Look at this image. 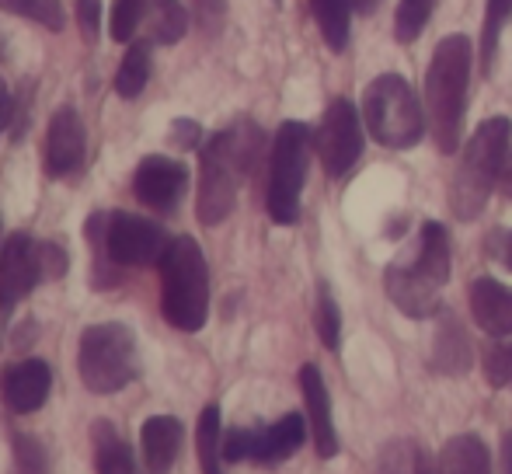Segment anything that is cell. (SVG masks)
I'll return each instance as SVG.
<instances>
[{
	"label": "cell",
	"instance_id": "24",
	"mask_svg": "<svg viewBox=\"0 0 512 474\" xmlns=\"http://www.w3.org/2000/svg\"><path fill=\"white\" fill-rule=\"evenodd\" d=\"M147 77H150V46L147 42H133L126 49L119 63V74H115V91L119 98H136L143 88H147Z\"/></svg>",
	"mask_w": 512,
	"mask_h": 474
},
{
	"label": "cell",
	"instance_id": "38",
	"mask_svg": "<svg viewBox=\"0 0 512 474\" xmlns=\"http://www.w3.org/2000/svg\"><path fill=\"white\" fill-rule=\"evenodd\" d=\"M499 189H502V196H509V199H512V154L506 157V168H502Z\"/></svg>",
	"mask_w": 512,
	"mask_h": 474
},
{
	"label": "cell",
	"instance_id": "2",
	"mask_svg": "<svg viewBox=\"0 0 512 474\" xmlns=\"http://www.w3.org/2000/svg\"><path fill=\"white\" fill-rule=\"evenodd\" d=\"M450 279V237L436 220H425L415 251L405 262H391L384 272L387 297L408 318H432L439 311V293Z\"/></svg>",
	"mask_w": 512,
	"mask_h": 474
},
{
	"label": "cell",
	"instance_id": "22",
	"mask_svg": "<svg viewBox=\"0 0 512 474\" xmlns=\"http://www.w3.org/2000/svg\"><path fill=\"white\" fill-rule=\"evenodd\" d=\"M310 11H314L324 42L335 53H342L349 46V11H352L349 0H310Z\"/></svg>",
	"mask_w": 512,
	"mask_h": 474
},
{
	"label": "cell",
	"instance_id": "1",
	"mask_svg": "<svg viewBox=\"0 0 512 474\" xmlns=\"http://www.w3.org/2000/svg\"><path fill=\"white\" fill-rule=\"evenodd\" d=\"M262 143L265 136L255 122H237V126L216 133L203 147L196 210L206 227H216L230 217L244 178L251 175L258 154H262Z\"/></svg>",
	"mask_w": 512,
	"mask_h": 474
},
{
	"label": "cell",
	"instance_id": "27",
	"mask_svg": "<svg viewBox=\"0 0 512 474\" xmlns=\"http://www.w3.org/2000/svg\"><path fill=\"white\" fill-rule=\"evenodd\" d=\"M0 11L32 18L42 28H49V32H63V25H67V14H63L60 0H0Z\"/></svg>",
	"mask_w": 512,
	"mask_h": 474
},
{
	"label": "cell",
	"instance_id": "37",
	"mask_svg": "<svg viewBox=\"0 0 512 474\" xmlns=\"http://www.w3.org/2000/svg\"><path fill=\"white\" fill-rule=\"evenodd\" d=\"M11 122V91H7L4 77H0V129Z\"/></svg>",
	"mask_w": 512,
	"mask_h": 474
},
{
	"label": "cell",
	"instance_id": "41",
	"mask_svg": "<svg viewBox=\"0 0 512 474\" xmlns=\"http://www.w3.org/2000/svg\"><path fill=\"white\" fill-rule=\"evenodd\" d=\"M506 265L512 269V234H509V241H506Z\"/></svg>",
	"mask_w": 512,
	"mask_h": 474
},
{
	"label": "cell",
	"instance_id": "12",
	"mask_svg": "<svg viewBox=\"0 0 512 474\" xmlns=\"http://www.w3.org/2000/svg\"><path fill=\"white\" fill-rule=\"evenodd\" d=\"M363 126H359V112L349 98H335L328 105L317 129V157H321L324 171L331 178H342L356 168L359 154H363Z\"/></svg>",
	"mask_w": 512,
	"mask_h": 474
},
{
	"label": "cell",
	"instance_id": "31",
	"mask_svg": "<svg viewBox=\"0 0 512 474\" xmlns=\"http://www.w3.org/2000/svg\"><path fill=\"white\" fill-rule=\"evenodd\" d=\"M147 14V0H115L112 7V39L129 42Z\"/></svg>",
	"mask_w": 512,
	"mask_h": 474
},
{
	"label": "cell",
	"instance_id": "35",
	"mask_svg": "<svg viewBox=\"0 0 512 474\" xmlns=\"http://www.w3.org/2000/svg\"><path fill=\"white\" fill-rule=\"evenodd\" d=\"M199 133H203V129H199V122H189V119L175 122V143H178V147H196Z\"/></svg>",
	"mask_w": 512,
	"mask_h": 474
},
{
	"label": "cell",
	"instance_id": "25",
	"mask_svg": "<svg viewBox=\"0 0 512 474\" xmlns=\"http://www.w3.org/2000/svg\"><path fill=\"white\" fill-rule=\"evenodd\" d=\"M439 0H401L398 4V14H394V39L398 42H415L418 35L425 32L429 25L432 11H436Z\"/></svg>",
	"mask_w": 512,
	"mask_h": 474
},
{
	"label": "cell",
	"instance_id": "4",
	"mask_svg": "<svg viewBox=\"0 0 512 474\" xmlns=\"http://www.w3.org/2000/svg\"><path fill=\"white\" fill-rule=\"evenodd\" d=\"M509 140H512V122L506 116L485 119L471 133L450 185V210L457 220L471 224V220L481 217V210L488 206V196L499 185L502 168H506Z\"/></svg>",
	"mask_w": 512,
	"mask_h": 474
},
{
	"label": "cell",
	"instance_id": "18",
	"mask_svg": "<svg viewBox=\"0 0 512 474\" xmlns=\"http://www.w3.org/2000/svg\"><path fill=\"white\" fill-rule=\"evenodd\" d=\"M140 440H143V457H147V471L168 474L178 457V450H182L185 429L175 415H154V419L143 422Z\"/></svg>",
	"mask_w": 512,
	"mask_h": 474
},
{
	"label": "cell",
	"instance_id": "13",
	"mask_svg": "<svg viewBox=\"0 0 512 474\" xmlns=\"http://www.w3.org/2000/svg\"><path fill=\"white\" fill-rule=\"evenodd\" d=\"M185 189H189V168L182 161H171V157L150 154L140 161L133 175V192L143 206L157 213H171L182 203Z\"/></svg>",
	"mask_w": 512,
	"mask_h": 474
},
{
	"label": "cell",
	"instance_id": "28",
	"mask_svg": "<svg viewBox=\"0 0 512 474\" xmlns=\"http://www.w3.org/2000/svg\"><path fill=\"white\" fill-rule=\"evenodd\" d=\"M512 18V0H488L485 4V28H481V67H492L499 35Z\"/></svg>",
	"mask_w": 512,
	"mask_h": 474
},
{
	"label": "cell",
	"instance_id": "40",
	"mask_svg": "<svg viewBox=\"0 0 512 474\" xmlns=\"http://www.w3.org/2000/svg\"><path fill=\"white\" fill-rule=\"evenodd\" d=\"M349 4H352V7H356V11L370 14V11H373V7H377V4H380V0H349Z\"/></svg>",
	"mask_w": 512,
	"mask_h": 474
},
{
	"label": "cell",
	"instance_id": "15",
	"mask_svg": "<svg viewBox=\"0 0 512 474\" xmlns=\"http://www.w3.org/2000/svg\"><path fill=\"white\" fill-rule=\"evenodd\" d=\"M49 387H53V370L42 359H21L0 380V394H4V405L18 415L39 412L49 398Z\"/></svg>",
	"mask_w": 512,
	"mask_h": 474
},
{
	"label": "cell",
	"instance_id": "6",
	"mask_svg": "<svg viewBox=\"0 0 512 474\" xmlns=\"http://www.w3.org/2000/svg\"><path fill=\"white\" fill-rule=\"evenodd\" d=\"M363 119L366 133L391 150H408L422 140L425 116L415 91L401 74H380L363 91Z\"/></svg>",
	"mask_w": 512,
	"mask_h": 474
},
{
	"label": "cell",
	"instance_id": "9",
	"mask_svg": "<svg viewBox=\"0 0 512 474\" xmlns=\"http://www.w3.org/2000/svg\"><path fill=\"white\" fill-rule=\"evenodd\" d=\"M310 164V129L304 122H283L272 140V164H269V217L276 224H297L300 217V192H304Z\"/></svg>",
	"mask_w": 512,
	"mask_h": 474
},
{
	"label": "cell",
	"instance_id": "16",
	"mask_svg": "<svg viewBox=\"0 0 512 474\" xmlns=\"http://www.w3.org/2000/svg\"><path fill=\"white\" fill-rule=\"evenodd\" d=\"M300 391H304V405H307V419H310V436H314L317 454L328 461L338 454V433H335V419H331V398L324 377L314 363H307L300 370Z\"/></svg>",
	"mask_w": 512,
	"mask_h": 474
},
{
	"label": "cell",
	"instance_id": "19",
	"mask_svg": "<svg viewBox=\"0 0 512 474\" xmlns=\"http://www.w3.org/2000/svg\"><path fill=\"white\" fill-rule=\"evenodd\" d=\"M439 474H492V454L474 433L453 436L439 454Z\"/></svg>",
	"mask_w": 512,
	"mask_h": 474
},
{
	"label": "cell",
	"instance_id": "34",
	"mask_svg": "<svg viewBox=\"0 0 512 474\" xmlns=\"http://www.w3.org/2000/svg\"><path fill=\"white\" fill-rule=\"evenodd\" d=\"M77 21H81L84 35H88V39H95L98 21H102V14H98V0H77Z\"/></svg>",
	"mask_w": 512,
	"mask_h": 474
},
{
	"label": "cell",
	"instance_id": "5",
	"mask_svg": "<svg viewBox=\"0 0 512 474\" xmlns=\"http://www.w3.org/2000/svg\"><path fill=\"white\" fill-rule=\"evenodd\" d=\"M161 311L178 332H199L209 318V272L192 237H175L161 258Z\"/></svg>",
	"mask_w": 512,
	"mask_h": 474
},
{
	"label": "cell",
	"instance_id": "36",
	"mask_svg": "<svg viewBox=\"0 0 512 474\" xmlns=\"http://www.w3.org/2000/svg\"><path fill=\"white\" fill-rule=\"evenodd\" d=\"M411 474H439V464H432V457L425 450H415V468Z\"/></svg>",
	"mask_w": 512,
	"mask_h": 474
},
{
	"label": "cell",
	"instance_id": "3",
	"mask_svg": "<svg viewBox=\"0 0 512 474\" xmlns=\"http://www.w3.org/2000/svg\"><path fill=\"white\" fill-rule=\"evenodd\" d=\"M467 81H471V39L446 35L432 53L425 70V112H429L432 140L443 154H453L460 143L467 112Z\"/></svg>",
	"mask_w": 512,
	"mask_h": 474
},
{
	"label": "cell",
	"instance_id": "17",
	"mask_svg": "<svg viewBox=\"0 0 512 474\" xmlns=\"http://www.w3.org/2000/svg\"><path fill=\"white\" fill-rule=\"evenodd\" d=\"M471 314L481 325V332L495 335V339H509L512 335V290L492 276L474 279L471 283Z\"/></svg>",
	"mask_w": 512,
	"mask_h": 474
},
{
	"label": "cell",
	"instance_id": "39",
	"mask_svg": "<svg viewBox=\"0 0 512 474\" xmlns=\"http://www.w3.org/2000/svg\"><path fill=\"white\" fill-rule=\"evenodd\" d=\"M502 461H506V474H512V433L502 440Z\"/></svg>",
	"mask_w": 512,
	"mask_h": 474
},
{
	"label": "cell",
	"instance_id": "29",
	"mask_svg": "<svg viewBox=\"0 0 512 474\" xmlns=\"http://www.w3.org/2000/svg\"><path fill=\"white\" fill-rule=\"evenodd\" d=\"M317 335H321L324 349H338V339H342V314H338V304L335 297H331L328 283H321V290H317Z\"/></svg>",
	"mask_w": 512,
	"mask_h": 474
},
{
	"label": "cell",
	"instance_id": "32",
	"mask_svg": "<svg viewBox=\"0 0 512 474\" xmlns=\"http://www.w3.org/2000/svg\"><path fill=\"white\" fill-rule=\"evenodd\" d=\"M485 373L492 387H509L512 391V335L502 339L499 346H492V353L485 356Z\"/></svg>",
	"mask_w": 512,
	"mask_h": 474
},
{
	"label": "cell",
	"instance_id": "20",
	"mask_svg": "<svg viewBox=\"0 0 512 474\" xmlns=\"http://www.w3.org/2000/svg\"><path fill=\"white\" fill-rule=\"evenodd\" d=\"M432 366L439 373H450V377H460L471 366V342H467L464 328L453 314H446L443 325L436 332V346H432Z\"/></svg>",
	"mask_w": 512,
	"mask_h": 474
},
{
	"label": "cell",
	"instance_id": "7",
	"mask_svg": "<svg viewBox=\"0 0 512 474\" xmlns=\"http://www.w3.org/2000/svg\"><path fill=\"white\" fill-rule=\"evenodd\" d=\"M77 370L91 394H115L136 377V335L122 321L84 328Z\"/></svg>",
	"mask_w": 512,
	"mask_h": 474
},
{
	"label": "cell",
	"instance_id": "21",
	"mask_svg": "<svg viewBox=\"0 0 512 474\" xmlns=\"http://www.w3.org/2000/svg\"><path fill=\"white\" fill-rule=\"evenodd\" d=\"M95 471L98 474H140L133 447L115 433L112 422H95Z\"/></svg>",
	"mask_w": 512,
	"mask_h": 474
},
{
	"label": "cell",
	"instance_id": "8",
	"mask_svg": "<svg viewBox=\"0 0 512 474\" xmlns=\"http://www.w3.org/2000/svg\"><path fill=\"white\" fill-rule=\"evenodd\" d=\"M67 272V251L53 241H35L32 234H14L0 248V311L28 297L46 279H60Z\"/></svg>",
	"mask_w": 512,
	"mask_h": 474
},
{
	"label": "cell",
	"instance_id": "14",
	"mask_svg": "<svg viewBox=\"0 0 512 474\" xmlns=\"http://www.w3.org/2000/svg\"><path fill=\"white\" fill-rule=\"evenodd\" d=\"M84 147H88V133H84V119L77 116V109H70V105L56 109L46 129V150H42L46 175L67 178L70 171H77L84 161Z\"/></svg>",
	"mask_w": 512,
	"mask_h": 474
},
{
	"label": "cell",
	"instance_id": "10",
	"mask_svg": "<svg viewBox=\"0 0 512 474\" xmlns=\"http://www.w3.org/2000/svg\"><path fill=\"white\" fill-rule=\"evenodd\" d=\"M98 244L115 265H161L168 251V234L161 224L133 213H98Z\"/></svg>",
	"mask_w": 512,
	"mask_h": 474
},
{
	"label": "cell",
	"instance_id": "26",
	"mask_svg": "<svg viewBox=\"0 0 512 474\" xmlns=\"http://www.w3.org/2000/svg\"><path fill=\"white\" fill-rule=\"evenodd\" d=\"M189 28V11L182 0H154V39L161 46H175Z\"/></svg>",
	"mask_w": 512,
	"mask_h": 474
},
{
	"label": "cell",
	"instance_id": "11",
	"mask_svg": "<svg viewBox=\"0 0 512 474\" xmlns=\"http://www.w3.org/2000/svg\"><path fill=\"white\" fill-rule=\"evenodd\" d=\"M307 440V422L304 415L290 412L269 429H230L223 436V461L230 464H283L293 457Z\"/></svg>",
	"mask_w": 512,
	"mask_h": 474
},
{
	"label": "cell",
	"instance_id": "30",
	"mask_svg": "<svg viewBox=\"0 0 512 474\" xmlns=\"http://www.w3.org/2000/svg\"><path fill=\"white\" fill-rule=\"evenodd\" d=\"M14 474H49V454L35 436H14Z\"/></svg>",
	"mask_w": 512,
	"mask_h": 474
},
{
	"label": "cell",
	"instance_id": "23",
	"mask_svg": "<svg viewBox=\"0 0 512 474\" xmlns=\"http://www.w3.org/2000/svg\"><path fill=\"white\" fill-rule=\"evenodd\" d=\"M196 443H199L203 474H223V429H220V408L216 405H206L203 415H199Z\"/></svg>",
	"mask_w": 512,
	"mask_h": 474
},
{
	"label": "cell",
	"instance_id": "33",
	"mask_svg": "<svg viewBox=\"0 0 512 474\" xmlns=\"http://www.w3.org/2000/svg\"><path fill=\"white\" fill-rule=\"evenodd\" d=\"M192 7H196V21L203 28H220L223 21V0H192Z\"/></svg>",
	"mask_w": 512,
	"mask_h": 474
}]
</instances>
